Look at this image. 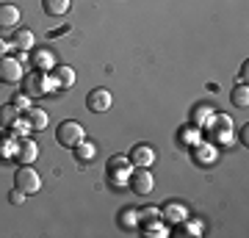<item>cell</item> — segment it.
<instances>
[{
    "label": "cell",
    "instance_id": "6da1fadb",
    "mask_svg": "<svg viewBox=\"0 0 249 238\" xmlns=\"http://www.w3.org/2000/svg\"><path fill=\"white\" fill-rule=\"evenodd\" d=\"M83 125L80 122H61L58 125V130H55V139H58V144H61V147H75V144H78V141H83L86 139V136H83Z\"/></svg>",
    "mask_w": 249,
    "mask_h": 238
},
{
    "label": "cell",
    "instance_id": "7a4b0ae2",
    "mask_svg": "<svg viewBox=\"0 0 249 238\" xmlns=\"http://www.w3.org/2000/svg\"><path fill=\"white\" fill-rule=\"evenodd\" d=\"M127 185L133 188V194L139 197H147L155 188V177H152V172L147 166H139L136 172H130V180H127Z\"/></svg>",
    "mask_w": 249,
    "mask_h": 238
},
{
    "label": "cell",
    "instance_id": "3957f363",
    "mask_svg": "<svg viewBox=\"0 0 249 238\" xmlns=\"http://www.w3.org/2000/svg\"><path fill=\"white\" fill-rule=\"evenodd\" d=\"M14 188L25 191V194H36V191L42 188V180H39V175L31 169V164L17 169V175H14Z\"/></svg>",
    "mask_w": 249,
    "mask_h": 238
},
{
    "label": "cell",
    "instance_id": "277c9868",
    "mask_svg": "<svg viewBox=\"0 0 249 238\" xmlns=\"http://www.w3.org/2000/svg\"><path fill=\"white\" fill-rule=\"evenodd\" d=\"M47 92H53L47 72L36 70V72H31V75H25V94L28 97H39V94H47Z\"/></svg>",
    "mask_w": 249,
    "mask_h": 238
},
{
    "label": "cell",
    "instance_id": "5b68a950",
    "mask_svg": "<svg viewBox=\"0 0 249 238\" xmlns=\"http://www.w3.org/2000/svg\"><path fill=\"white\" fill-rule=\"evenodd\" d=\"M130 172H133V166H130V158L119 155V158H111V161H108V177H111L116 185H127V180H130Z\"/></svg>",
    "mask_w": 249,
    "mask_h": 238
},
{
    "label": "cell",
    "instance_id": "8992f818",
    "mask_svg": "<svg viewBox=\"0 0 249 238\" xmlns=\"http://www.w3.org/2000/svg\"><path fill=\"white\" fill-rule=\"evenodd\" d=\"M111 103H114V97H111L108 89H94V92H89V97H86V108L94 111V114H106V111H111Z\"/></svg>",
    "mask_w": 249,
    "mask_h": 238
},
{
    "label": "cell",
    "instance_id": "52a82bcc",
    "mask_svg": "<svg viewBox=\"0 0 249 238\" xmlns=\"http://www.w3.org/2000/svg\"><path fill=\"white\" fill-rule=\"evenodd\" d=\"M0 80L3 83H19L22 80V61L3 55L0 58Z\"/></svg>",
    "mask_w": 249,
    "mask_h": 238
},
{
    "label": "cell",
    "instance_id": "ba28073f",
    "mask_svg": "<svg viewBox=\"0 0 249 238\" xmlns=\"http://www.w3.org/2000/svg\"><path fill=\"white\" fill-rule=\"evenodd\" d=\"M75 83V70L72 67H53V75H50V86L55 89H70Z\"/></svg>",
    "mask_w": 249,
    "mask_h": 238
},
{
    "label": "cell",
    "instance_id": "9c48e42d",
    "mask_svg": "<svg viewBox=\"0 0 249 238\" xmlns=\"http://www.w3.org/2000/svg\"><path fill=\"white\" fill-rule=\"evenodd\" d=\"M36 144L31 139H22V141H17V152H14V158L19 161V166H28V164H34L36 161Z\"/></svg>",
    "mask_w": 249,
    "mask_h": 238
},
{
    "label": "cell",
    "instance_id": "30bf717a",
    "mask_svg": "<svg viewBox=\"0 0 249 238\" xmlns=\"http://www.w3.org/2000/svg\"><path fill=\"white\" fill-rule=\"evenodd\" d=\"M130 155H133V166H147L150 169L152 164H155V150H152V147H147V144H139V147H133V152H130Z\"/></svg>",
    "mask_w": 249,
    "mask_h": 238
},
{
    "label": "cell",
    "instance_id": "8fae6325",
    "mask_svg": "<svg viewBox=\"0 0 249 238\" xmlns=\"http://www.w3.org/2000/svg\"><path fill=\"white\" fill-rule=\"evenodd\" d=\"M19 22V9L11 3H0V28H17Z\"/></svg>",
    "mask_w": 249,
    "mask_h": 238
},
{
    "label": "cell",
    "instance_id": "7c38bea8",
    "mask_svg": "<svg viewBox=\"0 0 249 238\" xmlns=\"http://www.w3.org/2000/svg\"><path fill=\"white\" fill-rule=\"evenodd\" d=\"M72 150H75V158H78V164H91V161H94V155H97V147H94L91 141H86V139L78 141Z\"/></svg>",
    "mask_w": 249,
    "mask_h": 238
},
{
    "label": "cell",
    "instance_id": "4fadbf2b",
    "mask_svg": "<svg viewBox=\"0 0 249 238\" xmlns=\"http://www.w3.org/2000/svg\"><path fill=\"white\" fill-rule=\"evenodd\" d=\"M160 216L166 219V224H186V208L178 205V202H169L166 208H163Z\"/></svg>",
    "mask_w": 249,
    "mask_h": 238
},
{
    "label": "cell",
    "instance_id": "5bb4252c",
    "mask_svg": "<svg viewBox=\"0 0 249 238\" xmlns=\"http://www.w3.org/2000/svg\"><path fill=\"white\" fill-rule=\"evenodd\" d=\"M25 122L31 125V130H45L47 128V114L42 111V108H28L25 111Z\"/></svg>",
    "mask_w": 249,
    "mask_h": 238
},
{
    "label": "cell",
    "instance_id": "9a60e30c",
    "mask_svg": "<svg viewBox=\"0 0 249 238\" xmlns=\"http://www.w3.org/2000/svg\"><path fill=\"white\" fill-rule=\"evenodd\" d=\"M42 6L50 17H64L72 9V0H42Z\"/></svg>",
    "mask_w": 249,
    "mask_h": 238
},
{
    "label": "cell",
    "instance_id": "2e32d148",
    "mask_svg": "<svg viewBox=\"0 0 249 238\" xmlns=\"http://www.w3.org/2000/svg\"><path fill=\"white\" fill-rule=\"evenodd\" d=\"M17 119H19V108L14 106V103H9V106L0 108V125H3V128H11Z\"/></svg>",
    "mask_w": 249,
    "mask_h": 238
},
{
    "label": "cell",
    "instance_id": "e0dca14e",
    "mask_svg": "<svg viewBox=\"0 0 249 238\" xmlns=\"http://www.w3.org/2000/svg\"><path fill=\"white\" fill-rule=\"evenodd\" d=\"M14 47H19V50H31V47H34V31H28V28L17 31V34H14Z\"/></svg>",
    "mask_w": 249,
    "mask_h": 238
},
{
    "label": "cell",
    "instance_id": "ac0fdd59",
    "mask_svg": "<svg viewBox=\"0 0 249 238\" xmlns=\"http://www.w3.org/2000/svg\"><path fill=\"white\" fill-rule=\"evenodd\" d=\"M230 100H232V106L235 108H247L249 106V89L247 86H235L232 89V94H230Z\"/></svg>",
    "mask_w": 249,
    "mask_h": 238
},
{
    "label": "cell",
    "instance_id": "d6986e66",
    "mask_svg": "<svg viewBox=\"0 0 249 238\" xmlns=\"http://www.w3.org/2000/svg\"><path fill=\"white\" fill-rule=\"evenodd\" d=\"M34 64H36L42 72H47V70H53V67H55V64H53V55L47 53V50H36V53H34Z\"/></svg>",
    "mask_w": 249,
    "mask_h": 238
},
{
    "label": "cell",
    "instance_id": "ffe728a7",
    "mask_svg": "<svg viewBox=\"0 0 249 238\" xmlns=\"http://www.w3.org/2000/svg\"><path fill=\"white\" fill-rule=\"evenodd\" d=\"M11 130H14V133H11L14 139H28V130H31V125H28L25 119H22V122L17 119V122L11 125Z\"/></svg>",
    "mask_w": 249,
    "mask_h": 238
},
{
    "label": "cell",
    "instance_id": "44dd1931",
    "mask_svg": "<svg viewBox=\"0 0 249 238\" xmlns=\"http://www.w3.org/2000/svg\"><path fill=\"white\" fill-rule=\"evenodd\" d=\"M119 219H122V227L130 230V227H136V224H139V213L127 208V211H122V216H119Z\"/></svg>",
    "mask_w": 249,
    "mask_h": 238
},
{
    "label": "cell",
    "instance_id": "7402d4cb",
    "mask_svg": "<svg viewBox=\"0 0 249 238\" xmlns=\"http://www.w3.org/2000/svg\"><path fill=\"white\" fill-rule=\"evenodd\" d=\"M158 219H160V211H155V208H147V211L139 213V221H144L147 227H150L152 221H158Z\"/></svg>",
    "mask_w": 249,
    "mask_h": 238
},
{
    "label": "cell",
    "instance_id": "603a6c76",
    "mask_svg": "<svg viewBox=\"0 0 249 238\" xmlns=\"http://www.w3.org/2000/svg\"><path fill=\"white\" fill-rule=\"evenodd\" d=\"M11 103H14L19 111H28V108H31V97H28V94H17V97L11 100Z\"/></svg>",
    "mask_w": 249,
    "mask_h": 238
},
{
    "label": "cell",
    "instance_id": "cb8c5ba5",
    "mask_svg": "<svg viewBox=\"0 0 249 238\" xmlns=\"http://www.w3.org/2000/svg\"><path fill=\"white\" fill-rule=\"evenodd\" d=\"M9 200H11V205H22L25 202V191H19V188H14L9 194Z\"/></svg>",
    "mask_w": 249,
    "mask_h": 238
},
{
    "label": "cell",
    "instance_id": "d4e9b609",
    "mask_svg": "<svg viewBox=\"0 0 249 238\" xmlns=\"http://www.w3.org/2000/svg\"><path fill=\"white\" fill-rule=\"evenodd\" d=\"M6 50H9V42H3V39H0V58L6 55Z\"/></svg>",
    "mask_w": 249,
    "mask_h": 238
}]
</instances>
